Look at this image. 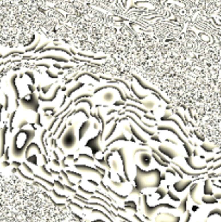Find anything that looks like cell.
Listing matches in <instances>:
<instances>
[{
  "instance_id": "cell-5",
  "label": "cell",
  "mask_w": 221,
  "mask_h": 222,
  "mask_svg": "<svg viewBox=\"0 0 221 222\" xmlns=\"http://www.w3.org/2000/svg\"><path fill=\"white\" fill-rule=\"evenodd\" d=\"M202 201L204 204H217L218 203V199H216L215 197H211V196H204L202 197Z\"/></svg>"
},
{
  "instance_id": "cell-13",
  "label": "cell",
  "mask_w": 221,
  "mask_h": 222,
  "mask_svg": "<svg viewBox=\"0 0 221 222\" xmlns=\"http://www.w3.org/2000/svg\"><path fill=\"white\" fill-rule=\"evenodd\" d=\"M190 220H191V213H190V212H188V213H186V218H185L184 222H189Z\"/></svg>"
},
{
  "instance_id": "cell-16",
  "label": "cell",
  "mask_w": 221,
  "mask_h": 222,
  "mask_svg": "<svg viewBox=\"0 0 221 222\" xmlns=\"http://www.w3.org/2000/svg\"><path fill=\"white\" fill-rule=\"evenodd\" d=\"M197 209H198V206H197V207H196V206H194V207H193V211H196Z\"/></svg>"
},
{
  "instance_id": "cell-2",
  "label": "cell",
  "mask_w": 221,
  "mask_h": 222,
  "mask_svg": "<svg viewBox=\"0 0 221 222\" xmlns=\"http://www.w3.org/2000/svg\"><path fill=\"white\" fill-rule=\"evenodd\" d=\"M191 183H192V180H190V181H178V182H176V183L173 184V188H175V190L177 192H182Z\"/></svg>"
},
{
  "instance_id": "cell-6",
  "label": "cell",
  "mask_w": 221,
  "mask_h": 222,
  "mask_svg": "<svg viewBox=\"0 0 221 222\" xmlns=\"http://www.w3.org/2000/svg\"><path fill=\"white\" fill-rule=\"evenodd\" d=\"M125 207H126V208H128V209L133 210L135 212L137 211V204H135V201H133V200L126 201V203H125Z\"/></svg>"
},
{
  "instance_id": "cell-17",
  "label": "cell",
  "mask_w": 221,
  "mask_h": 222,
  "mask_svg": "<svg viewBox=\"0 0 221 222\" xmlns=\"http://www.w3.org/2000/svg\"><path fill=\"white\" fill-rule=\"evenodd\" d=\"M218 182H219V183H221V179H219V180H218Z\"/></svg>"
},
{
  "instance_id": "cell-7",
  "label": "cell",
  "mask_w": 221,
  "mask_h": 222,
  "mask_svg": "<svg viewBox=\"0 0 221 222\" xmlns=\"http://www.w3.org/2000/svg\"><path fill=\"white\" fill-rule=\"evenodd\" d=\"M202 148L206 152V153H211V152L215 151V145H210V144H207V143H204L202 144Z\"/></svg>"
},
{
  "instance_id": "cell-4",
  "label": "cell",
  "mask_w": 221,
  "mask_h": 222,
  "mask_svg": "<svg viewBox=\"0 0 221 222\" xmlns=\"http://www.w3.org/2000/svg\"><path fill=\"white\" fill-rule=\"evenodd\" d=\"M197 186H198V184H197V183H194L193 185H192V186H191V189H190V195H191L192 199L194 200V203H196V204H200V201H197L196 197H195V191L197 190Z\"/></svg>"
},
{
  "instance_id": "cell-3",
  "label": "cell",
  "mask_w": 221,
  "mask_h": 222,
  "mask_svg": "<svg viewBox=\"0 0 221 222\" xmlns=\"http://www.w3.org/2000/svg\"><path fill=\"white\" fill-rule=\"evenodd\" d=\"M204 194L207 196H212L214 195V191H212V186L210 184V180L207 179L204 184Z\"/></svg>"
},
{
  "instance_id": "cell-11",
  "label": "cell",
  "mask_w": 221,
  "mask_h": 222,
  "mask_svg": "<svg viewBox=\"0 0 221 222\" xmlns=\"http://www.w3.org/2000/svg\"><path fill=\"white\" fill-rule=\"evenodd\" d=\"M78 189H79V191H81L82 193H85V194H88V195H92V194H93V192H88V191H86V190H84V189H82L81 186H79Z\"/></svg>"
},
{
  "instance_id": "cell-12",
  "label": "cell",
  "mask_w": 221,
  "mask_h": 222,
  "mask_svg": "<svg viewBox=\"0 0 221 222\" xmlns=\"http://www.w3.org/2000/svg\"><path fill=\"white\" fill-rule=\"evenodd\" d=\"M219 168H221V162L220 164H215V166L212 167V170H214V171H216V170H218Z\"/></svg>"
},
{
  "instance_id": "cell-9",
  "label": "cell",
  "mask_w": 221,
  "mask_h": 222,
  "mask_svg": "<svg viewBox=\"0 0 221 222\" xmlns=\"http://www.w3.org/2000/svg\"><path fill=\"white\" fill-rule=\"evenodd\" d=\"M214 215H218V216H220L221 217V209L220 208H215V209H212V210L208 213V216H207V218H210L211 216H214Z\"/></svg>"
},
{
  "instance_id": "cell-1",
  "label": "cell",
  "mask_w": 221,
  "mask_h": 222,
  "mask_svg": "<svg viewBox=\"0 0 221 222\" xmlns=\"http://www.w3.org/2000/svg\"><path fill=\"white\" fill-rule=\"evenodd\" d=\"M144 197V208H145V212L149 215V216H151L153 215L157 209H159V208H169V209H176V207L175 206H171L169 205V204H159V205L155 206V207H150V206L147 205V203H146V196H143Z\"/></svg>"
},
{
  "instance_id": "cell-10",
  "label": "cell",
  "mask_w": 221,
  "mask_h": 222,
  "mask_svg": "<svg viewBox=\"0 0 221 222\" xmlns=\"http://www.w3.org/2000/svg\"><path fill=\"white\" fill-rule=\"evenodd\" d=\"M168 195H169V197H170V198H171L173 200H175V201H180V198H179V197H177V196H176L175 194H173L170 191L168 192Z\"/></svg>"
},
{
  "instance_id": "cell-8",
  "label": "cell",
  "mask_w": 221,
  "mask_h": 222,
  "mask_svg": "<svg viewBox=\"0 0 221 222\" xmlns=\"http://www.w3.org/2000/svg\"><path fill=\"white\" fill-rule=\"evenodd\" d=\"M186 200H188V196L184 197V199L181 201V205L179 206V209H181L182 212H185V211H186Z\"/></svg>"
},
{
  "instance_id": "cell-15",
  "label": "cell",
  "mask_w": 221,
  "mask_h": 222,
  "mask_svg": "<svg viewBox=\"0 0 221 222\" xmlns=\"http://www.w3.org/2000/svg\"><path fill=\"white\" fill-rule=\"evenodd\" d=\"M133 218H135V220H137V221H139V222H145V221H143V220H141L140 218H139V217L137 216V215H133Z\"/></svg>"
},
{
  "instance_id": "cell-14",
  "label": "cell",
  "mask_w": 221,
  "mask_h": 222,
  "mask_svg": "<svg viewBox=\"0 0 221 222\" xmlns=\"http://www.w3.org/2000/svg\"><path fill=\"white\" fill-rule=\"evenodd\" d=\"M214 197L216 199H221V193H216V194L214 195Z\"/></svg>"
}]
</instances>
